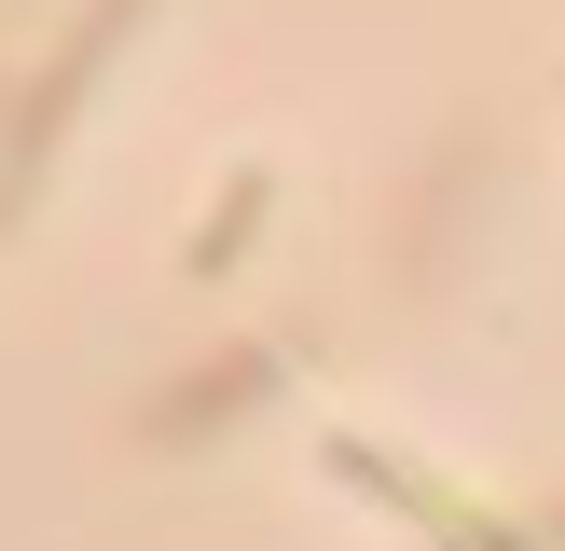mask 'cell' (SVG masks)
Here are the masks:
<instances>
[{"label":"cell","instance_id":"1","mask_svg":"<svg viewBox=\"0 0 565 551\" xmlns=\"http://www.w3.org/2000/svg\"><path fill=\"white\" fill-rule=\"evenodd\" d=\"M110 42H125V0H110V14L83 28V42L55 55V69H42V97H28V125H14V152H0V220L28 207V180H42V138H55V125H70V110H83V83H97V55H110Z\"/></svg>","mask_w":565,"mask_h":551}]
</instances>
